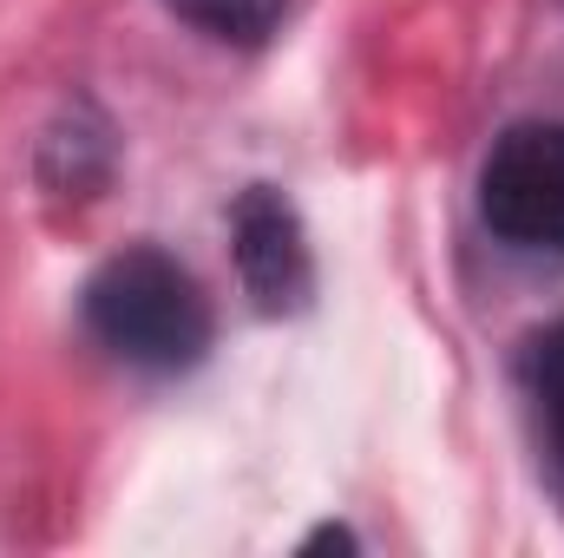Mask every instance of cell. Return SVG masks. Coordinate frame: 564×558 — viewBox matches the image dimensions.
Instances as JSON below:
<instances>
[{"instance_id":"obj_1","label":"cell","mask_w":564,"mask_h":558,"mask_svg":"<svg viewBox=\"0 0 564 558\" xmlns=\"http://www.w3.org/2000/svg\"><path fill=\"white\" fill-rule=\"evenodd\" d=\"M93 335L151 375H177L210 348V302L197 277L164 250H126L86 282Z\"/></svg>"},{"instance_id":"obj_2","label":"cell","mask_w":564,"mask_h":558,"mask_svg":"<svg viewBox=\"0 0 564 558\" xmlns=\"http://www.w3.org/2000/svg\"><path fill=\"white\" fill-rule=\"evenodd\" d=\"M479 217L512 250L564 257V126H512L479 171Z\"/></svg>"},{"instance_id":"obj_3","label":"cell","mask_w":564,"mask_h":558,"mask_svg":"<svg viewBox=\"0 0 564 558\" xmlns=\"http://www.w3.org/2000/svg\"><path fill=\"white\" fill-rule=\"evenodd\" d=\"M230 237H237V270H243V289L257 296L263 315H289L308 302V244H302V224L289 211V197L257 184L237 197V217H230Z\"/></svg>"},{"instance_id":"obj_4","label":"cell","mask_w":564,"mask_h":558,"mask_svg":"<svg viewBox=\"0 0 564 558\" xmlns=\"http://www.w3.org/2000/svg\"><path fill=\"white\" fill-rule=\"evenodd\" d=\"M177 20H191L197 33L210 40H237V46H257L270 40L282 20V0H164Z\"/></svg>"},{"instance_id":"obj_5","label":"cell","mask_w":564,"mask_h":558,"mask_svg":"<svg viewBox=\"0 0 564 558\" xmlns=\"http://www.w3.org/2000/svg\"><path fill=\"white\" fill-rule=\"evenodd\" d=\"M532 395H539V415H545V440L564 466V329H552L532 355Z\"/></svg>"},{"instance_id":"obj_6","label":"cell","mask_w":564,"mask_h":558,"mask_svg":"<svg viewBox=\"0 0 564 558\" xmlns=\"http://www.w3.org/2000/svg\"><path fill=\"white\" fill-rule=\"evenodd\" d=\"M322 546H335V552H348V546H355V539H348V533H341V526H322V533H315V539H308V552H322Z\"/></svg>"}]
</instances>
